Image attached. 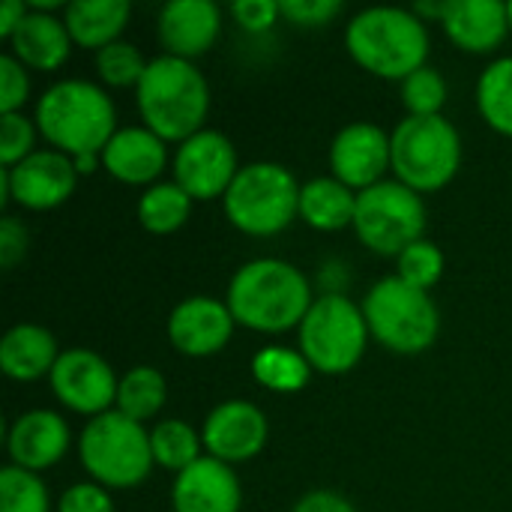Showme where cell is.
I'll return each instance as SVG.
<instances>
[{
	"mask_svg": "<svg viewBox=\"0 0 512 512\" xmlns=\"http://www.w3.org/2000/svg\"><path fill=\"white\" fill-rule=\"evenodd\" d=\"M201 438L198 432L183 423V420H165L150 432V447H153V462L183 474L201 459Z\"/></svg>",
	"mask_w": 512,
	"mask_h": 512,
	"instance_id": "f546056e",
	"label": "cell"
},
{
	"mask_svg": "<svg viewBox=\"0 0 512 512\" xmlns=\"http://www.w3.org/2000/svg\"><path fill=\"white\" fill-rule=\"evenodd\" d=\"M171 504L174 512H240V480L231 465L201 456L192 468L177 474Z\"/></svg>",
	"mask_w": 512,
	"mask_h": 512,
	"instance_id": "e0dca14e",
	"label": "cell"
},
{
	"mask_svg": "<svg viewBox=\"0 0 512 512\" xmlns=\"http://www.w3.org/2000/svg\"><path fill=\"white\" fill-rule=\"evenodd\" d=\"M57 512H114V504L99 483H78L63 492Z\"/></svg>",
	"mask_w": 512,
	"mask_h": 512,
	"instance_id": "f35d334b",
	"label": "cell"
},
{
	"mask_svg": "<svg viewBox=\"0 0 512 512\" xmlns=\"http://www.w3.org/2000/svg\"><path fill=\"white\" fill-rule=\"evenodd\" d=\"M96 159H99L96 153H87V156H75L72 162H75V171L78 174H90L96 168Z\"/></svg>",
	"mask_w": 512,
	"mask_h": 512,
	"instance_id": "7bdbcfd3",
	"label": "cell"
},
{
	"mask_svg": "<svg viewBox=\"0 0 512 512\" xmlns=\"http://www.w3.org/2000/svg\"><path fill=\"white\" fill-rule=\"evenodd\" d=\"M300 189L294 174L279 162L243 165L222 198L225 216L249 237H273L300 216Z\"/></svg>",
	"mask_w": 512,
	"mask_h": 512,
	"instance_id": "5b68a950",
	"label": "cell"
},
{
	"mask_svg": "<svg viewBox=\"0 0 512 512\" xmlns=\"http://www.w3.org/2000/svg\"><path fill=\"white\" fill-rule=\"evenodd\" d=\"M237 174V150L231 138L216 129H201L177 147L174 183L192 201H213L219 195L225 198Z\"/></svg>",
	"mask_w": 512,
	"mask_h": 512,
	"instance_id": "8fae6325",
	"label": "cell"
},
{
	"mask_svg": "<svg viewBox=\"0 0 512 512\" xmlns=\"http://www.w3.org/2000/svg\"><path fill=\"white\" fill-rule=\"evenodd\" d=\"M396 180L414 192L444 189L462 165V141L447 117H405L390 135Z\"/></svg>",
	"mask_w": 512,
	"mask_h": 512,
	"instance_id": "ba28073f",
	"label": "cell"
},
{
	"mask_svg": "<svg viewBox=\"0 0 512 512\" xmlns=\"http://www.w3.org/2000/svg\"><path fill=\"white\" fill-rule=\"evenodd\" d=\"M96 69H99V78L111 87H138L147 72V63L132 42L120 39L96 51Z\"/></svg>",
	"mask_w": 512,
	"mask_h": 512,
	"instance_id": "d6a6232c",
	"label": "cell"
},
{
	"mask_svg": "<svg viewBox=\"0 0 512 512\" xmlns=\"http://www.w3.org/2000/svg\"><path fill=\"white\" fill-rule=\"evenodd\" d=\"M444 273V252L432 243V240H417L414 246H408L399 255V279L408 282L411 288L429 291L432 285H438Z\"/></svg>",
	"mask_w": 512,
	"mask_h": 512,
	"instance_id": "836d02e7",
	"label": "cell"
},
{
	"mask_svg": "<svg viewBox=\"0 0 512 512\" xmlns=\"http://www.w3.org/2000/svg\"><path fill=\"white\" fill-rule=\"evenodd\" d=\"M78 456L84 471L108 489H135L150 477L153 447L150 432L141 423L108 411L93 417L78 441Z\"/></svg>",
	"mask_w": 512,
	"mask_h": 512,
	"instance_id": "8992f818",
	"label": "cell"
},
{
	"mask_svg": "<svg viewBox=\"0 0 512 512\" xmlns=\"http://www.w3.org/2000/svg\"><path fill=\"white\" fill-rule=\"evenodd\" d=\"M234 315L228 303L213 297H189L168 318V339L186 357H210L222 351L234 333Z\"/></svg>",
	"mask_w": 512,
	"mask_h": 512,
	"instance_id": "2e32d148",
	"label": "cell"
},
{
	"mask_svg": "<svg viewBox=\"0 0 512 512\" xmlns=\"http://www.w3.org/2000/svg\"><path fill=\"white\" fill-rule=\"evenodd\" d=\"M27 66H21L12 54L0 57V114H18V108L27 102L30 81Z\"/></svg>",
	"mask_w": 512,
	"mask_h": 512,
	"instance_id": "d590c367",
	"label": "cell"
},
{
	"mask_svg": "<svg viewBox=\"0 0 512 512\" xmlns=\"http://www.w3.org/2000/svg\"><path fill=\"white\" fill-rule=\"evenodd\" d=\"M33 141H36L33 120H27L21 111L18 114H0V162H3V168H15L30 153H36Z\"/></svg>",
	"mask_w": 512,
	"mask_h": 512,
	"instance_id": "e575fe53",
	"label": "cell"
},
{
	"mask_svg": "<svg viewBox=\"0 0 512 512\" xmlns=\"http://www.w3.org/2000/svg\"><path fill=\"white\" fill-rule=\"evenodd\" d=\"M354 231L372 252L399 258L408 246L423 240L426 204L420 192L405 183L381 180L378 186L357 192Z\"/></svg>",
	"mask_w": 512,
	"mask_h": 512,
	"instance_id": "30bf717a",
	"label": "cell"
},
{
	"mask_svg": "<svg viewBox=\"0 0 512 512\" xmlns=\"http://www.w3.org/2000/svg\"><path fill=\"white\" fill-rule=\"evenodd\" d=\"M114 120L117 117L108 93L81 78L57 81L36 102V129L69 159L87 153L102 156L117 132Z\"/></svg>",
	"mask_w": 512,
	"mask_h": 512,
	"instance_id": "3957f363",
	"label": "cell"
},
{
	"mask_svg": "<svg viewBox=\"0 0 512 512\" xmlns=\"http://www.w3.org/2000/svg\"><path fill=\"white\" fill-rule=\"evenodd\" d=\"M279 6L282 15L297 27H324L342 12L339 0H279Z\"/></svg>",
	"mask_w": 512,
	"mask_h": 512,
	"instance_id": "8d00e7d4",
	"label": "cell"
},
{
	"mask_svg": "<svg viewBox=\"0 0 512 512\" xmlns=\"http://www.w3.org/2000/svg\"><path fill=\"white\" fill-rule=\"evenodd\" d=\"M9 171V195L27 210H51L72 198L78 171L60 150H36Z\"/></svg>",
	"mask_w": 512,
	"mask_h": 512,
	"instance_id": "9a60e30c",
	"label": "cell"
},
{
	"mask_svg": "<svg viewBox=\"0 0 512 512\" xmlns=\"http://www.w3.org/2000/svg\"><path fill=\"white\" fill-rule=\"evenodd\" d=\"M168 162L165 141L150 132L147 126H126L117 129L108 147L102 150V168L129 186H144L162 174Z\"/></svg>",
	"mask_w": 512,
	"mask_h": 512,
	"instance_id": "44dd1931",
	"label": "cell"
},
{
	"mask_svg": "<svg viewBox=\"0 0 512 512\" xmlns=\"http://www.w3.org/2000/svg\"><path fill=\"white\" fill-rule=\"evenodd\" d=\"M357 192L336 177H318L300 189V216L318 231H342L354 225Z\"/></svg>",
	"mask_w": 512,
	"mask_h": 512,
	"instance_id": "d4e9b609",
	"label": "cell"
},
{
	"mask_svg": "<svg viewBox=\"0 0 512 512\" xmlns=\"http://www.w3.org/2000/svg\"><path fill=\"white\" fill-rule=\"evenodd\" d=\"M369 336L363 306L345 294H324L312 303L300 324V354L312 369L342 375L360 363Z\"/></svg>",
	"mask_w": 512,
	"mask_h": 512,
	"instance_id": "9c48e42d",
	"label": "cell"
},
{
	"mask_svg": "<svg viewBox=\"0 0 512 512\" xmlns=\"http://www.w3.org/2000/svg\"><path fill=\"white\" fill-rule=\"evenodd\" d=\"M48 486L18 465L0 471V512H48Z\"/></svg>",
	"mask_w": 512,
	"mask_h": 512,
	"instance_id": "4dcf8cb0",
	"label": "cell"
},
{
	"mask_svg": "<svg viewBox=\"0 0 512 512\" xmlns=\"http://www.w3.org/2000/svg\"><path fill=\"white\" fill-rule=\"evenodd\" d=\"M192 213V198L177 183H159L150 186L138 201V219L153 234H171L177 231Z\"/></svg>",
	"mask_w": 512,
	"mask_h": 512,
	"instance_id": "f1b7e54d",
	"label": "cell"
},
{
	"mask_svg": "<svg viewBox=\"0 0 512 512\" xmlns=\"http://www.w3.org/2000/svg\"><path fill=\"white\" fill-rule=\"evenodd\" d=\"M9 42H12V57L21 66L39 69V72L60 69L69 57V48H72V36L66 30V21L54 18L51 12H36V9H30L24 15L18 30L9 36Z\"/></svg>",
	"mask_w": 512,
	"mask_h": 512,
	"instance_id": "7402d4cb",
	"label": "cell"
},
{
	"mask_svg": "<svg viewBox=\"0 0 512 512\" xmlns=\"http://www.w3.org/2000/svg\"><path fill=\"white\" fill-rule=\"evenodd\" d=\"M402 102L408 117H438L447 102V81L438 69L423 66L402 81Z\"/></svg>",
	"mask_w": 512,
	"mask_h": 512,
	"instance_id": "1f68e13d",
	"label": "cell"
},
{
	"mask_svg": "<svg viewBox=\"0 0 512 512\" xmlns=\"http://www.w3.org/2000/svg\"><path fill=\"white\" fill-rule=\"evenodd\" d=\"M507 15H510V30H512V0L507 3Z\"/></svg>",
	"mask_w": 512,
	"mask_h": 512,
	"instance_id": "ee69618b",
	"label": "cell"
},
{
	"mask_svg": "<svg viewBox=\"0 0 512 512\" xmlns=\"http://www.w3.org/2000/svg\"><path fill=\"white\" fill-rule=\"evenodd\" d=\"M60 351L51 336V330L39 324H15L0 339V369L12 381H39L42 375H51Z\"/></svg>",
	"mask_w": 512,
	"mask_h": 512,
	"instance_id": "603a6c76",
	"label": "cell"
},
{
	"mask_svg": "<svg viewBox=\"0 0 512 512\" xmlns=\"http://www.w3.org/2000/svg\"><path fill=\"white\" fill-rule=\"evenodd\" d=\"M330 168L339 183L354 192L372 189L393 168L390 135L375 123H351L330 144Z\"/></svg>",
	"mask_w": 512,
	"mask_h": 512,
	"instance_id": "5bb4252c",
	"label": "cell"
},
{
	"mask_svg": "<svg viewBox=\"0 0 512 512\" xmlns=\"http://www.w3.org/2000/svg\"><path fill=\"white\" fill-rule=\"evenodd\" d=\"M477 105L495 132L512 138V57H501L486 66L477 84Z\"/></svg>",
	"mask_w": 512,
	"mask_h": 512,
	"instance_id": "83f0119b",
	"label": "cell"
},
{
	"mask_svg": "<svg viewBox=\"0 0 512 512\" xmlns=\"http://www.w3.org/2000/svg\"><path fill=\"white\" fill-rule=\"evenodd\" d=\"M348 54L372 75L405 81L426 66L429 30L423 18L399 6H372L351 18L345 30Z\"/></svg>",
	"mask_w": 512,
	"mask_h": 512,
	"instance_id": "277c9868",
	"label": "cell"
},
{
	"mask_svg": "<svg viewBox=\"0 0 512 512\" xmlns=\"http://www.w3.org/2000/svg\"><path fill=\"white\" fill-rule=\"evenodd\" d=\"M27 252V228L15 216H3L0 222V264L12 270Z\"/></svg>",
	"mask_w": 512,
	"mask_h": 512,
	"instance_id": "ab89813d",
	"label": "cell"
},
{
	"mask_svg": "<svg viewBox=\"0 0 512 512\" xmlns=\"http://www.w3.org/2000/svg\"><path fill=\"white\" fill-rule=\"evenodd\" d=\"M165 399H168V384H165L162 372H156L150 366H138L120 381L117 411L135 423H144L162 411Z\"/></svg>",
	"mask_w": 512,
	"mask_h": 512,
	"instance_id": "484cf974",
	"label": "cell"
},
{
	"mask_svg": "<svg viewBox=\"0 0 512 512\" xmlns=\"http://www.w3.org/2000/svg\"><path fill=\"white\" fill-rule=\"evenodd\" d=\"M312 303L309 279L279 258L243 264L228 285V309L234 321L258 333H285L300 327Z\"/></svg>",
	"mask_w": 512,
	"mask_h": 512,
	"instance_id": "6da1fadb",
	"label": "cell"
},
{
	"mask_svg": "<svg viewBox=\"0 0 512 512\" xmlns=\"http://www.w3.org/2000/svg\"><path fill=\"white\" fill-rule=\"evenodd\" d=\"M144 126L162 141H189L201 132L210 111V87L192 60L162 54L147 63L141 84L135 87Z\"/></svg>",
	"mask_w": 512,
	"mask_h": 512,
	"instance_id": "7a4b0ae2",
	"label": "cell"
},
{
	"mask_svg": "<svg viewBox=\"0 0 512 512\" xmlns=\"http://www.w3.org/2000/svg\"><path fill=\"white\" fill-rule=\"evenodd\" d=\"M129 0H75L66 6V30L81 48H108L120 42L123 27L129 24Z\"/></svg>",
	"mask_w": 512,
	"mask_h": 512,
	"instance_id": "cb8c5ba5",
	"label": "cell"
},
{
	"mask_svg": "<svg viewBox=\"0 0 512 512\" xmlns=\"http://www.w3.org/2000/svg\"><path fill=\"white\" fill-rule=\"evenodd\" d=\"M24 15H27V6L21 0H6L0 6V36L9 39L18 30V24L24 21Z\"/></svg>",
	"mask_w": 512,
	"mask_h": 512,
	"instance_id": "b9f144b4",
	"label": "cell"
},
{
	"mask_svg": "<svg viewBox=\"0 0 512 512\" xmlns=\"http://www.w3.org/2000/svg\"><path fill=\"white\" fill-rule=\"evenodd\" d=\"M48 381H51L54 396L75 414L99 417V414H108L111 405H117L120 381L114 378L111 366L96 351H87V348L63 351Z\"/></svg>",
	"mask_w": 512,
	"mask_h": 512,
	"instance_id": "7c38bea8",
	"label": "cell"
},
{
	"mask_svg": "<svg viewBox=\"0 0 512 512\" xmlns=\"http://www.w3.org/2000/svg\"><path fill=\"white\" fill-rule=\"evenodd\" d=\"M369 333L396 354H423L441 330V315L429 291L411 288L399 276L375 282L363 300Z\"/></svg>",
	"mask_w": 512,
	"mask_h": 512,
	"instance_id": "52a82bcc",
	"label": "cell"
},
{
	"mask_svg": "<svg viewBox=\"0 0 512 512\" xmlns=\"http://www.w3.org/2000/svg\"><path fill=\"white\" fill-rule=\"evenodd\" d=\"M441 24L468 54H489L510 33L507 3L501 0H447Z\"/></svg>",
	"mask_w": 512,
	"mask_h": 512,
	"instance_id": "d6986e66",
	"label": "cell"
},
{
	"mask_svg": "<svg viewBox=\"0 0 512 512\" xmlns=\"http://www.w3.org/2000/svg\"><path fill=\"white\" fill-rule=\"evenodd\" d=\"M69 450V426L54 411H27L9 429L12 465L24 471H45Z\"/></svg>",
	"mask_w": 512,
	"mask_h": 512,
	"instance_id": "ffe728a7",
	"label": "cell"
},
{
	"mask_svg": "<svg viewBox=\"0 0 512 512\" xmlns=\"http://www.w3.org/2000/svg\"><path fill=\"white\" fill-rule=\"evenodd\" d=\"M309 372L312 366L306 363V357L300 351L291 348H279L270 345L264 351L255 354L252 360V375L258 384H264L273 393H297L309 384Z\"/></svg>",
	"mask_w": 512,
	"mask_h": 512,
	"instance_id": "4316f807",
	"label": "cell"
},
{
	"mask_svg": "<svg viewBox=\"0 0 512 512\" xmlns=\"http://www.w3.org/2000/svg\"><path fill=\"white\" fill-rule=\"evenodd\" d=\"M222 12L213 0H174L159 12V42L171 57L195 60L213 48Z\"/></svg>",
	"mask_w": 512,
	"mask_h": 512,
	"instance_id": "ac0fdd59",
	"label": "cell"
},
{
	"mask_svg": "<svg viewBox=\"0 0 512 512\" xmlns=\"http://www.w3.org/2000/svg\"><path fill=\"white\" fill-rule=\"evenodd\" d=\"M291 512H357L354 504L336 492H309L297 501V507Z\"/></svg>",
	"mask_w": 512,
	"mask_h": 512,
	"instance_id": "60d3db41",
	"label": "cell"
},
{
	"mask_svg": "<svg viewBox=\"0 0 512 512\" xmlns=\"http://www.w3.org/2000/svg\"><path fill=\"white\" fill-rule=\"evenodd\" d=\"M267 432H270V426L258 405L231 399V402L216 405L207 414L201 441L213 459H219L225 465H237V462L255 459L264 450Z\"/></svg>",
	"mask_w": 512,
	"mask_h": 512,
	"instance_id": "4fadbf2b",
	"label": "cell"
},
{
	"mask_svg": "<svg viewBox=\"0 0 512 512\" xmlns=\"http://www.w3.org/2000/svg\"><path fill=\"white\" fill-rule=\"evenodd\" d=\"M231 15L237 18V24L249 33H264L270 30L279 15H282V6L279 0H237L231 6Z\"/></svg>",
	"mask_w": 512,
	"mask_h": 512,
	"instance_id": "74e56055",
	"label": "cell"
}]
</instances>
